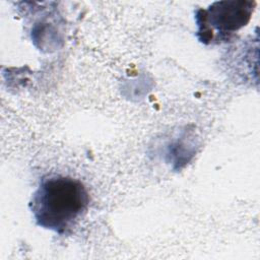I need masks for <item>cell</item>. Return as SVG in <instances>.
Returning <instances> with one entry per match:
<instances>
[{
    "mask_svg": "<svg viewBox=\"0 0 260 260\" xmlns=\"http://www.w3.org/2000/svg\"><path fill=\"white\" fill-rule=\"evenodd\" d=\"M83 183L69 176L44 177L29 201L36 223L59 235L69 233L89 205Z\"/></svg>",
    "mask_w": 260,
    "mask_h": 260,
    "instance_id": "6da1fadb",
    "label": "cell"
},
{
    "mask_svg": "<svg viewBox=\"0 0 260 260\" xmlns=\"http://www.w3.org/2000/svg\"><path fill=\"white\" fill-rule=\"evenodd\" d=\"M255 6V1L223 0L197 9L196 37L205 45L231 41L236 31L248 24Z\"/></svg>",
    "mask_w": 260,
    "mask_h": 260,
    "instance_id": "7a4b0ae2",
    "label": "cell"
}]
</instances>
